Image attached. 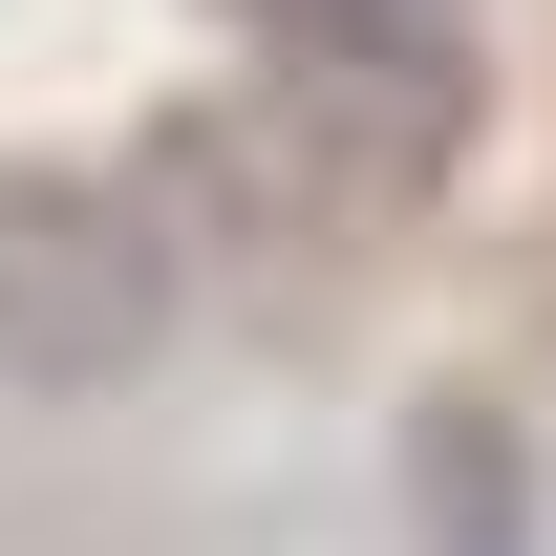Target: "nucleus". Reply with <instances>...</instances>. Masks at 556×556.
<instances>
[{
    "instance_id": "7ed1b4c3",
    "label": "nucleus",
    "mask_w": 556,
    "mask_h": 556,
    "mask_svg": "<svg viewBox=\"0 0 556 556\" xmlns=\"http://www.w3.org/2000/svg\"><path fill=\"white\" fill-rule=\"evenodd\" d=\"M407 556H535V450H514V407H428L407 428Z\"/></svg>"
},
{
    "instance_id": "f03ea898",
    "label": "nucleus",
    "mask_w": 556,
    "mask_h": 556,
    "mask_svg": "<svg viewBox=\"0 0 556 556\" xmlns=\"http://www.w3.org/2000/svg\"><path fill=\"white\" fill-rule=\"evenodd\" d=\"M214 22L343 86L364 129H471V0H214Z\"/></svg>"
},
{
    "instance_id": "f257e3e1",
    "label": "nucleus",
    "mask_w": 556,
    "mask_h": 556,
    "mask_svg": "<svg viewBox=\"0 0 556 556\" xmlns=\"http://www.w3.org/2000/svg\"><path fill=\"white\" fill-rule=\"evenodd\" d=\"M150 343H172V236L108 172H0V386L22 407H86Z\"/></svg>"
}]
</instances>
